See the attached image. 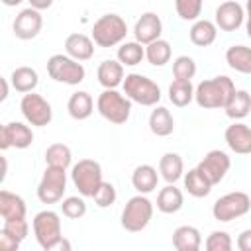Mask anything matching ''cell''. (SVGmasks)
Instances as JSON below:
<instances>
[{
    "label": "cell",
    "instance_id": "obj_1",
    "mask_svg": "<svg viewBox=\"0 0 251 251\" xmlns=\"http://www.w3.org/2000/svg\"><path fill=\"white\" fill-rule=\"evenodd\" d=\"M233 92H235L233 80L226 75H220L198 82V86L194 88V100L204 110H216V108H226Z\"/></svg>",
    "mask_w": 251,
    "mask_h": 251
},
{
    "label": "cell",
    "instance_id": "obj_2",
    "mask_svg": "<svg viewBox=\"0 0 251 251\" xmlns=\"http://www.w3.org/2000/svg\"><path fill=\"white\" fill-rule=\"evenodd\" d=\"M96 110L104 120L120 126V124H126L129 120L131 100L126 94L118 92L116 88H104L96 100Z\"/></svg>",
    "mask_w": 251,
    "mask_h": 251
},
{
    "label": "cell",
    "instance_id": "obj_3",
    "mask_svg": "<svg viewBox=\"0 0 251 251\" xmlns=\"http://www.w3.org/2000/svg\"><path fill=\"white\" fill-rule=\"evenodd\" d=\"M127 35V24L118 14H104L92 25V41L98 47H114Z\"/></svg>",
    "mask_w": 251,
    "mask_h": 251
},
{
    "label": "cell",
    "instance_id": "obj_4",
    "mask_svg": "<svg viewBox=\"0 0 251 251\" xmlns=\"http://www.w3.org/2000/svg\"><path fill=\"white\" fill-rule=\"evenodd\" d=\"M31 226H33V235L39 247L43 251H55L57 243L63 239L59 214L53 210H41L35 214Z\"/></svg>",
    "mask_w": 251,
    "mask_h": 251
},
{
    "label": "cell",
    "instance_id": "obj_5",
    "mask_svg": "<svg viewBox=\"0 0 251 251\" xmlns=\"http://www.w3.org/2000/svg\"><path fill=\"white\" fill-rule=\"evenodd\" d=\"M124 94L141 106H155L161 100V88L157 82H153L149 76L139 75V73H129L126 75L122 82Z\"/></svg>",
    "mask_w": 251,
    "mask_h": 251
},
{
    "label": "cell",
    "instance_id": "obj_6",
    "mask_svg": "<svg viewBox=\"0 0 251 251\" xmlns=\"http://www.w3.org/2000/svg\"><path fill=\"white\" fill-rule=\"evenodd\" d=\"M151 218H153V202L145 194H137L131 196L122 210V227L126 231L135 233L145 229Z\"/></svg>",
    "mask_w": 251,
    "mask_h": 251
},
{
    "label": "cell",
    "instance_id": "obj_7",
    "mask_svg": "<svg viewBox=\"0 0 251 251\" xmlns=\"http://www.w3.org/2000/svg\"><path fill=\"white\" fill-rule=\"evenodd\" d=\"M47 75L57 82L75 86L84 80L86 71L80 61H76L69 55H63V53H57L47 59Z\"/></svg>",
    "mask_w": 251,
    "mask_h": 251
},
{
    "label": "cell",
    "instance_id": "obj_8",
    "mask_svg": "<svg viewBox=\"0 0 251 251\" xmlns=\"http://www.w3.org/2000/svg\"><path fill=\"white\" fill-rule=\"evenodd\" d=\"M71 180L78 190V194H82L84 198H92V194L104 180L100 163L94 159H80L71 169Z\"/></svg>",
    "mask_w": 251,
    "mask_h": 251
},
{
    "label": "cell",
    "instance_id": "obj_9",
    "mask_svg": "<svg viewBox=\"0 0 251 251\" xmlns=\"http://www.w3.org/2000/svg\"><path fill=\"white\" fill-rule=\"evenodd\" d=\"M251 210V198L247 192L235 190L220 196L212 206V216L218 222H231L245 216Z\"/></svg>",
    "mask_w": 251,
    "mask_h": 251
},
{
    "label": "cell",
    "instance_id": "obj_10",
    "mask_svg": "<svg viewBox=\"0 0 251 251\" xmlns=\"http://www.w3.org/2000/svg\"><path fill=\"white\" fill-rule=\"evenodd\" d=\"M67 190V169L47 167L39 184H37V198L43 204H57L63 200Z\"/></svg>",
    "mask_w": 251,
    "mask_h": 251
},
{
    "label": "cell",
    "instance_id": "obj_11",
    "mask_svg": "<svg viewBox=\"0 0 251 251\" xmlns=\"http://www.w3.org/2000/svg\"><path fill=\"white\" fill-rule=\"evenodd\" d=\"M20 110H22V116L25 118V122L29 126H35V127L49 126L53 120L51 104L41 94H35V92H27L22 96Z\"/></svg>",
    "mask_w": 251,
    "mask_h": 251
},
{
    "label": "cell",
    "instance_id": "obj_12",
    "mask_svg": "<svg viewBox=\"0 0 251 251\" xmlns=\"http://www.w3.org/2000/svg\"><path fill=\"white\" fill-rule=\"evenodd\" d=\"M33 143V131L24 122H10L0 129V147L6 151L10 147L27 149Z\"/></svg>",
    "mask_w": 251,
    "mask_h": 251
},
{
    "label": "cell",
    "instance_id": "obj_13",
    "mask_svg": "<svg viewBox=\"0 0 251 251\" xmlns=\"http://www.w3.org/2000/svg\"><path fill=\"white\" fill-rule=\"evenodd\" d=\"M231 167V161L227 157L226 151H220V149H212L204 155V159L198 163V169L210 178L212 184H218L224 180V176L227 175Z\"/></svg>",
    "mask_w": 251,
    "mask_h": 251
},
{
    "label": "cell",
    "instance_id": "obj_14",
    "mask_svg": "<svg viewBox=\"0 0 251 251\" xmlns=\"http://www.w3.org/2000/svg\"><path fill=\"white\" fill-rule=\"evenodd\" d=\"M41 27H43V18H41L39 10H35V8H31V6L25 8V10H22V12L16 16L14 24H12L14 35H16L18 39H24V41L37 37L39 31H41Z\"/></svg>",
    "mask_w": 251,
    "mask_h": 251
},
{
    "label": "cell",
    "instance_id": "obj_15",
    "mask_svg": "<svg viewBox=\"0 0 251 251\" xmlns=\"http://www.w3.org/2000/svg\"><path fill=\"white\" fill-rule=\"evenodd\" d=\"M245 20V10L239 2L235 0H226L216 8V25L222 31H235L243 25Z\"/></svg>",
    "mask_w": 251,
    "mask_h": 251
},
{
    "label": "cell",
    "instance_id": "obj_16",
    "mask_svg": "<svg viewBox=\"0 0 251 251\" xmlns=\"http://www.w3.org/2000/svg\"><path fill=\"white\" fill-rule=\"evenodd\" d=\"M161 33H163V22H161V18L155 12L141 14V18L133 25L135 41H139L141 45H149L151 41L159 39Z\"/></svg>",
    "mask_w": 251,
    "mask_h": 251
},
{
    "label": "cell",
    "instance_id": "obj_17",
    "mask_svg": "<svg viewBox=\"0 0 251 251\" xmlns=\"http://www.w3.org/2000/svg\"><path fill=\"white\" fill-rule=\"evenodd\" d=\"M226 145L237 153V155H249L251 153V127L241 122H233L224 131Z\"/></svg>",
    "mask_w": 251,
    "mask_h": 251
},
{
    "label": "cell",
    "instance_id": "obj_18",
    "mask_svg": "<svg viewBox=\"0 0 251 251\" xmlns=\"http://www.w3.org/2000/svg\"><path fill=\"white\" fill-rule=\"evenodd\" d=\"M94 41L92 37L84 35V33H71L65 39V51L69 57L76 59V61H88L94 55Z\"/></svg>",
    "mask_w": 251,
    "mask_h": 251
},
{
    "label": "cell",
    "instance_id": "obj_19",
    "mask_svg": "<svg viewBox=\"0 0 251 251\" xmlns=\"http://www.w3.org/2000/svg\"><path fill=\"white\" fill-rule=\"evenodd\" d=\"M96 76H98V82L104 86V88H118L122 82H124V65L120 61H114V59H106L98 65V71H96Z\"/></svg>",
    "mask_w": 251,
    "mask_h": 251
},
{
    "label": "cell",
    "instance_id": "obj_20",
    "mask_svg": "<svg viewBox=\"0 0 251 251\" xmlns=\"http://www.w3.org/2000/svg\"><path fill=\"white\" fill-rule=\"evenodd\" d=\"M173 245L178 251H198L202 245V235L194 226H178L173 231Z\"/></svg>",
    "mask_w": 251,
    "mask_h": 251
},
{
    "label": "cell",
    "instance_id": "obj_21",
    "mask_svg": "<svg viewBox=\"0 0 251 251\" xmlns=\"http://www.w3.org/2000/svg\"><path fill=\"white\" fill-rule=\"evenodd\" d=\"M157 182H159V175H157V169L151 165H139L131 173V184L139 194L153 192L157 188Z\"/></svg>",
    "mask_w": 251,
    "mask_h": 251
},
{
    "label": "cell",
    "instance_id": "obj_22",
    "mask_svg": "<svg viewBox=\"0 0 251 251\" xmlns=\"http://www.w3.org/2000/svg\"><path fill=\"white\" fill-rule=\"evenodd\" d=\"M184 188H186V192L190 194V196H194V198H204V196H208L210 192H212V182H210V178L198 169V167H194V169H190L188 173H184Z\"/></svg>",
    "mask_w": 251,
    "mask_h": 251
},
{
    "label": "cell",
    "instance_id": "obj_23",
    "mask_svg": "<svg viewBox=\"0 0 251 251\" xmlns=\"http://www.w3.org/2000/svg\"><path fill=\"white\" fill-rule=\"evenodd\" d=\"M0 216L2 220H20L25 218V202L22 196L10 192V190H0Z\"/></svg>",
    "mask_w": 251,
    "mask_h": 251
},
{
    "label": "cell",
    "instance_id": "obj_24",
    "mask_svg": "<svg viewBox=\"0 0 251 251\" xmlns=\"http://www.w3.org/2000/svg\"><path fill=\"white\" fill-rule=\"evenodd\" d=\"M188 35H190V41L196 47H208L218 37V25L214 22H210V20H196L192 24Z\"/></svg>",
    "mask_w": 251,
    "mask_h": 251
},
{
    "label": "cell",
    "instance_id": "obj_25",
    "mask_svg": "<svg viewBox=\"0 0 251 251\" xmlns=\"http://www.w3.org/2000/svg\"><path fill=\"white\" fill-rule=\"evenodd\" d=\"M67 110H69V116L73 120H86L94 112V100L84 90L73 92L71 98H69V102H67Z\"/></svg>",
    "mask_w": 251,
    "mask_h": 251
},
{
    "label": "cell",
    "instance_id": "obj_26",
    "mask_svg": "<svg viewBox=\"0 0 251 251\" xmlns=\"http://www.w3.org/2000/svg\"><path fill=\"white\" fill-rule=\"evenodd\" d=\"M159 173H161V176H163L167 182L175 184L178 178L184 176V163H182V157H180L178 153H173V151L165 153V155L159 159Z\"/></svg>",
    "mask_w": 251,
    "mask_h": 251
},
{
    "label": "cell",
    "instance_id": "obj_27",
    "mask_svg": "<svg viewBox=\"0 0 251 251\" xmlns=\"http://www.w3.org/2000/svg\"><path fill=\"white\" fill-rule=\"evenodd\" d=\"M182 192L171 182H167V186L161 188L157 194V210L163 214H176L182 208Z\"/></svg>",
    "mask_w": 251,
    "mask_h": 251
},
{
    "label": "cell",
    "instance_id": "obj_28",
    "mask_svg": "<svg viewBox=\"0 0 251 251\" xmlns=\"http://www.w3.org/2000/svg\"><path fill=\"white\" fill-rule=\"evenodd\" d=\"M149 129L157 137H167L175 131V118L165 106H157L149 116Z\"/></svg>",
    "mask_w": 251,
    "mask_h": 251
},
{
    "label": "cell",
    "instance_id": "obj_29",
    "mask_svg": "<svg viewBox=\"0 0 251 251\" xmlns=\"http://www.w3.org/2000/svg\"><path fill=\"white\" fill-rule=\"evenodd\" d=\"M10 80H12L14 90H18L22 94H27V92H33L35 86L39 84V75L31 67H18V69L12 71Z\"/></svg>",
    "mask_w": 251,
    "mask_h": 251
},
{
    "label": "cell",
    "instance_id": "obj_30",
    "mask_svg": "<svg viewBox=\"0 0 251 251\" xmlns=\"http://www.w3.org/2000/svg\"><path fill=\"white\" fill-rule=\"evenodd\" d=\"M226 116L231 120H243L251 114V94L247 90H235L226 104Z\"/></svg>",
    "mask_w": 251,
    "mask_h": 251
},
{
    "label": "cell",
    "instance_id": "obj_31",
    "mask_svg": "<svg viewBox=\"0 0 251 251\" xmlns=\"http://www.w3.org/2000/svg\"><path fill=\"white\" fill-rule=\"evenodd\" d=\"M226 63L241 75H251V47L231 45L226 51Z\"/></svg>",
    "mask_w": 251,
    "mask_h": 251
},
{
    "label": "cell",
    "instance_id": "obj_32",
    "mask_svg": "<svg viewBox=\"0 0 251 251\" xmlns=\"http://www.w3.org/2000/svg\"><path fill=\"white\" fill-rule=\"evenodd\" d=\"M169 100L178 106V108H184L188 106L192 100H194V86L190 80H184V78H175L169 86Z\"/></svg>",
    "mask_w": 251,
    "mask_h": 251
},
{
    "label": "cell",
    "instance_id": "obj_33",
    "mask_svg": "<svg viewBox=\"0 0 251 251\" xmlns=\"http://www.w3.org/2000/svg\"><path fill=\"white\" fill-rule=\"evenodd\" d=\"M171 53H173V49H171V43L167 41V39H155V41H151L147 47H145V59L153 65V67H163V65H167L169 61H171Z\"/></svg>",
    "mask_w": 251,
    "mask_h": 251
},
{
    "label": "cell",
    "instance_id": "obj_34",
    "mask_svg": "<svg viewBox=\"0 0 251 251\" xmlns=\"http://www.w3.org/2000/svg\"><path fill=\"white\" fill-rule=\"evenodd\" d=\"M145 57V47L139 41H126L118 47V61L124 67H135L143 61Z\"/></svg>",
    "mask_w": 251,
    "mask_h": 251
},
{
    "label": "cell",
    "instance_id": "obj_35",
    "mask_svg": "<svg viewBox=\"0 0 251 251\" xmlns=\"http://www.w3.org/2000/svg\"><path fill=\"white\" fill-rule=\"evenodd\" d=\"M45 163L47 167H59V169H69L73 163V153L69 145L65 143H53L45 151Z\"/></svg>",
    "mask_w": 251,
    "mask_h": 251
},
{
    "label": "cell",
    "instance_id": "obj_36",
    "mask_svg": "<svg viewBox=\"0 0 251 251\" xmlns=\"http://www.w3.org/2000/svg\"><path fill=\"white\" fill-rule=\"evenodd\" d=\"M204 0H175V10L180 20L184 22H196L202 14Z\"/></svg>",
    "mask_w": 251,
    "mask_h": 251
},
{
    "label": "cell",
    "instance_id": "obj_37",
    "mask_svg": "<svg viewBox=\"0 0 251 251\" xmlns=\"http://www.w3.org/2000/svg\"><path fill=\"white\" fill-rule=\"evenodd\" d=\"M61 210H63V216L71 218V220H78L86 214V202H84V196H67L63 202H61Z\"/></svg>",
    "mask_w": 251,
    "mask_h": 251
},
{
    "label": "cell",
    "instance_id": "obj_38",
    "mask_svg": "<svg viewBox=\"0 0 251 251\" xmlns=\"http://www.w3.org/2000/svg\"><path fill=\"white\" fill-rule=\"evenodd\" d=\"M173 75L175 78H184V80H190L194 75H196V63L192 57L188 55H180L173 61Z\"/></svg>",
    "mask_w": 251,
    "mask_h": 251
},
{
    "label": "cell",
    "instance_id": "obj_39",
    "mask_svg": "<svg viewBox=\"0 0 251 251\" xmlns=\"http://www.w3.org/2000/svg\"><path fill=\"white\" fill-rule=\"evenodd\" d=\"M92 198H94V204H96L98 208H108V206H112V204L116 202V198H118L116 186H114L112 182L102 180V184L96 188V192L92 194Z\"/></svg>",
    "mask_w": 251,
    "mask_h": 251
},
{
    "label": "cell",
    "instance_id": "obj_40",
    "mask_svg": "<svg viewBox=\"0 0 251 251\" xmlns=\"http://www.w3.org/2000/svg\"><path fill=\"white\" fill-rule=\"evenodd\" d=\"M206 251H229L233 247V241L229 237L227 231H222V229H216L208 235L206 243H204Z\"/></svg>",
    "mask_w": 251,
    "mask_h": 251
},
{
    "label": "cell",
    "instance_id": "obj_41",
    "mask_svg": "<svg viewBox=\"0 0 251 251\" xmlns=\"http://www.w3.org/2000/svg\"><path fill=\"white\" fill-rule=\"evenodd\" d=\"M2 231L16 237L18 241H24L27 237V231H29V224L25 218H20V220H4V226H2Z\"/></svg>",
    "mask_w": 251,
    "mask_h": 251
},
{
    "label": "cell",
    "instance_id": "obj_42",
    "mask_svg": "<svg viewBox=\"0 0 251 251\" xmlns=\"http://www.w3.org/2000/svg\"><path fill=\"white\" fill-rule=\"evenodd\" d=\"M20 243H22V241H18L16 237H12V235H8V233H4V231L0 229V249H2V251H18Z\"/></svg>",
    "mask_w": 251,
    "mask_h": 251
},
{
    "label": "cell",
    "instance_id": "obj_43",
    "mask_svg": "<svg viewBox=\"0 0 251 251\" xmlns=\"http://www.w3.org/2000/svg\"><path fill=\"white\" fill-rule=\"evenodd\" d=\"M237 249L239 251H251V227L249 229H243L237 235Z\"/></svg>",
    "mask_w": 251,
    "mask_h": 251
},
{
    "label": "cell",
    "instance_id": "obj_44",
    "mask_svg": "<svg viewBox=\"0 0 251 251\" xmlns=\"http://www.w3.org/2000/svg\"><path fill=\"white\" fill-rule=\"evenodd\" d=\"M27 2H29L31 8H35V10H39V12L53 6V0H27Z\"/></svg>",
    "mask_w": 251,
    "mask_h": 251
},
{
    "label": "cell",
    "instance_id": "obj_45",
    "mask_svg": "<svg viewBox=\"0 0 251 251\" xmlns=\"http://www.w3.org/2000/svg\"><path fill=\"white\" fill-rule=\"evenodd\" d=\"M245 18H247V24H245V27H247V37L251 39V0L245 2Z\"/></svg>",
    "mask_w": 251,
    "mask_h": 251
},
{
    "label": "cell",
    "instance_id": "obj_46",
    "mask_svg": "<svg viewBox=\"0 0 251 251\" xmlns=\"http://www.w3.org/2000/svg\"><path fill=\"white\" fill-rule=\"evenodd\" d=\"M6 98H8V80L2 78V96H0V100H6Z\"/></svg>",
    "mask_w": 251,
    "mask_h": 251
},
{
    "label": "cell",
    "instance_id": "obj_47",
    "mask_svg": "<svg viewBox=\"0 0 251 251\" xmlns=\"http://www.w3.org/2000/svg\"><path fill=\"white\" fill-rule=\"evenodd\" d=\"M6 6H18V4H22L24 0H2Z\"/></svg>",
    "mask_w": 251,
    "mask_h": 251
}]
</instances>
